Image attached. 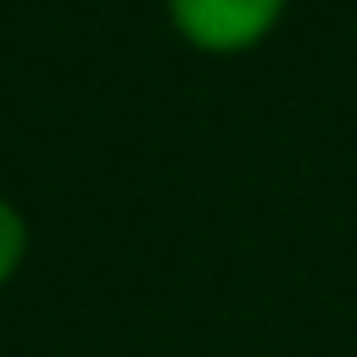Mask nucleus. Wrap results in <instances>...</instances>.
Returning a JSON list of instances; mask_svg holds the SVG:
<instances>
[{"label":"nucleus","instance_id":"f257e3e1","mask_svg":"<svg viewBox=\"0 0 357 357\" xmlns=\"http://www.w3.org/2000/svg\"><path fill=\"white\" fill-rule=\"evenodd\" d=\"M167 28L201 56H245L268 45L290 0H162Z\"/></svg>","mask_w":357,"mask_h":357},{"label":"nucleus","instance_id":"f03ea898","mask_svg":"<svg viewBox=\"0 0 357 357\" xmlns=\"http://www.w3.org/2000/svg\"><path fill=\"white\" fill-rule=\"evenodd\" d=\"M28 218H22V206L11 201V195H0V290L22 273V262H28Z\"/></svg>","mask_w":357,"mask_h":357}]
</instances>
